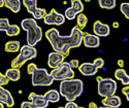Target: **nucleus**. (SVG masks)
Listing matches in <instances>:
<instances>
[{"instance_id": "1", "label": "nucleus", "mask_w": 129, "mask_h": 108, "mask_svg": "<svg viewBox=\"0 0 129 108\" xmlns=\"http://www.w3.org/2000/svg\"><path fill=\"white\" fill-rule=\"evenodd\" d=\"M84 32L78 27H73L71 33L68 36H61L57 29L52 28L46 32V37L50 41L55 51L63 53L65 57H68L69 49L71 47H79L82 44Z\"/></svg>"}, {"instance_id": "2", "label": "nucleus", "mask_w": 129, "mask_h": 108, "mask_svg": "<svg viewBox=\"0 0 129 108\" xmlns=\"http://www.w3.org/2000/svg\"><path fill=\"white\" fill-rule=\"evenodd\" d=\"M84 92V84L81 79H64L60 82V96L64 97L67 101H74L78 97L82 96Z\"/></svg>"}, {"instance_id": "3", "label": "nucleus", "mask_w": 129, "mask_h": 108, "mask_svg": "<svg viewBox=\"0 0 129 108\" xmlns=\"http://www.w3.org/2000/svg\"><path fill=\"white\" fill-rule=\"evenodd\" d=\"M22 28L27 32V44L35 46L42 38V30L37 25L34 19H24L22 21Z\"/></svg>"}, {"instance_id": "4", "label": "nucleus", "mask_w": 129, "mask_h": 108, "mask_svg": "<svg viewBox=\"0 0 129 108\" xmlns=\"http://www.w3.org/2000/svg\"><path fill=\"white\" fill-rule=\"evenodd\" d=\"M37 56V50L35 49L34 46L31 45H23L20 49V53L19 56L16 57L13 61H12V67L13 68H20L22 67L25 64V62H27L28 60L34 59Z\"/></svg>"}, {"instance_id": "5", "label": "nucleus", "mask_w": 129, "mask_h": 108, "mask_svg": "<svg viewBox=\"0 0 129 108\" xmlns=\"http://www.w3.org/2000/svg\"><path fill=\"white\" fill-rule=\"evenodd\" d=\"M50 74L54 80H64L74 77V72L70 66V64L67 62H62L59 66H57L56 68H53Z\"/></svg>"}, {"instance_id": "6", "label": "nucleus", "mask_w": 129, "mask_h": 108, "mask_svg": "<svg viewBox=\"0 0 129 108\" xmlns=\"http://www.w3.org/2000/svg\"><path fill=\"white\" fill-rule=\"evenodd\" d=\"M31 76H32V85L33 86L51 85L54 82V79L51 76V74L45 68H36L33 71V73L31 74Z\"/></svg>"}, {"instance_id": "7", "label": "nucleus", "mask_w": 129, "mask_h": 108, "mask_svg": "<svg viewBox=\"0 0 129 108\" xmlns=\"http://www.w3.org/2000/svg\"><path fill=\"white\" fill-rule=\"evenodd\" d=\"M98 81V85H97V90H98V94L101 97H107V96H112L115 95L118 84L117 82L112 79V78H102L100 76H98L97 78Z\"/></svg>"}, {"instance_id": "8", "label": "nucleus", "mask_w": 129, "mask_h": 108, "mask_svg": "<svg viewBox=\"0 0 129 108\" xmlns=\"http://www.w3.org/2000/svg\"><path fill=\"white\" fill-rule=\"evenodd\" d=\"M44 22L46 25H57L60 26L64 24L65 22V17L62 16L61 14L57 13L56 9H52L49 14H47L44 18Z\"/></svg>"}, {"instance_id": "9", "label": "nucleus", "mask_w": 129, "mask_h": 108, "mask_svg": "<svg viewBox=\"0 0 129 108\" xmlns=\"http://www.w3.org/2000/svg\"><path fill=\"white\" fill-rule=\"evenodd\" d=\"M29 100L33 104V108H46L49 105V101L46 99L44 95H37L35 93H31L29 95Z\"/></svg>"}, {"instance_id": "10", "label": "nucleus", "mask_w": 129, "mask_h": 108, "mask_svg": "<svg viewBox=\"0 0 129 108\" xmlns=\"http://www.w3.org/2000/svg\"><path fill=\"white\" fill-rule=\"evenodd\" d=\"M93 31L95 35H97L98 37H106L109 36L110 33H111V29H110V26L106 25V24H103L101 23L100 21H96L94 25H93Z\"/></svg>"}, {"instance_id": "11", "label": "nucleus", "mask_w": 129, "mask_h": 108, "mask_svg": "<svg viewBox=\"0 0 129 108\" xmlns=\"http://www.w3.org/2000/svg\"><path fill=\"white\" fill-rule=\"evenodd\" d=\"M66 57L63 55V53L61 52H58V51H51L49 53V60H48V65L49 67L51 68H56L57 66H59V65L64 62V59H65Z\"/></svg>"}, {"instance_id": "12", "label": "nucleus", "mask_w": 129, "mask_h": 108, "mask_svg": "<svg viewBox=\"0 0 129 108\" xmlns=\"http://www.w3.org/2000/svg\"><path fill=\"white\" fill-rule=\"evenodd\" d=\"M82 42L85 44L86 47H91V48L98 47L100 44L99 37L97 35H93V34H89V33H84Z\"/></svg>"}, {"instance_id": "13", "label": "nucleus", "mask_w": 129, "mask_h": 108, "mask_svg": "<svg viewBox=\"0 0 129 108\" xmlns=\"http://www.w3.org/2000/svg\"><path fill=\"white\" fill-rule=\"evenodd\" d=\"M79 70L83 75L86 76H90V75H94L97 73L98 69L93 63H83L82 65H79Z\"/></svg>"}, {"instance_id": "14", "label": "nucleus", "mask_w": 129, "mask_h": 108, "mask_svg": "<svg viewBox=\"0 0 129 108\" xmlns=\"http://www.w3.org/2000/svg\"><path fill=\"white\" fill-rule=\"evenodd\" d=\"M121 98L118 96L112 95V96H107L104 97V99H102V104H103V108L105 107H112V108H117L121 105Z\"/></svg>"}, {"instance_id": "15", "label": "nucleus", "mask_w": 129, "mask_h": 108, "mask_svg": "<svg viewBox=\"0 0 129 108\" xmlns=\"http://www.w3.org/2000/svg\"><path fill=\"white\" fill-rule=\"evenodd\" d=\"M0 102L4 103L8 107H13L15 105V101L12 94H10L7 90L3 89L2 85H0Z\"/></svg>"}, {"instance_id": "16", "label": "nucleus", "mask_w": 129, "mask_h": 108, "mask_svg": "<svg viewBox=\"0 0 129 108\" xmlns=\"http://www.w3.org/2000/svg\"><path fill=\"white\" fill-rule=\"evenodd\" d=\"M115 77L118 80H121L124 85H128L129 84V76H128V74L126 73V71L123 68L117 69L115 71Z\"/></svg>"}, {"instance_id": "17", "label": "nucleus", "mask_w": 129, "mask_h": 108, "mask_svg": "<svg viewBox=\"0 0 129 108\" xmlns=\"http://www.w3.org/2000/svg\"><path fill=\"white\" fill-rule=\"evenodd\" d=\"M4 5L13 13H19L21 9V0H3Z\"/></svg>"}, {"instance_id": "18", "label": "nucleus", "mask_w": 129, "mask_h": 108, "mask_svg": "<svg viewBox=\"0 0 129 108\" xmlns=\"http://www.w3.org/2000/svg\"><path fill=\"white\" fill-rule=\"evenodd\" d=\"M44 96L46 97V99L49 101V103L50 102L51 103H56V102H58L60 100V93L58 91H56V90H50Z\"/></svg>"}, {"instance_id": "19", "label": "nucleus", "mask_w": 129, "mask_h": 108, "mask_svg": "<svg viewBox=\"0 0 129 108\" xmlns=\"http://www.w3.org/2000/svg\"><path fill=\"white\" fill-rule=\"evenodd\" d=\"M5 75L9 80H13V81H18L21 77V73H20L19 68H13V67L5 72Z\"/></svg>"}, {"instance_id": "20", "label": "nucleus", "mask_w": 129, "mask_h": 108, "mask_svg": "<svg viewBox=\"0 0 129 108\" xmlns=\"http://www.w3.org/2000/svg\"><path fill=\"white\" fill-rule=\"evenodd\" d=\"M5 51L7 52H15L20 49V41L18 40H13V41H8L5 43Z\"/></svg>"}, {"instance_id": "21", "label": "nucleus", "mask_w": 129, "mask_h": 108, "mask_svg": "<svg viewBox=\"0 0 129 108\" xmlns=\"http://www.w3.org/2000/svg\"><path fill=\"white\" fill-rule=\"evenodd\" d=\"M98 4L101 8L113 9L116 6V0H98Z\"/></svg>"}, {"instance_id": "22", "label": "nucleus", "mask_w": 129, "mask_h": 108, "mask_svg": "<svg viewBox=\"0 0 129 108\" xmlns=\"http://www.w3.org/2000/svg\"><path fill=\"white\" fill-rule=\"evenodd\" d=\"M36 1H37V0H23V3L25 5V7L27 8L29 14H32L37 8Z\"/></svg>"}, {"instance_id": "23", "label": "nucleus", "mask_w": 129, "mask_h": 108, "mask_svg": "<svg viewBox=\"0 0 129 108\" xmlns=\"http://www.w3.org/2000/svg\"><path fill=\"white\" fill-rule=\"evenodd\" d=\"M71 8L77 14H81L84 10V5L81 0H71Z\"/></svg>"}, {"instance_id": "24", "label": "nucleus", "mask_w": 129, "mask_h": 108, "mask_svg": "<svg viewBox=\"0 0 129 108\" xmlns=\"http://www.w3.org/2000/svg\"><path fill=\"white\" fill-rule=\"evenodd\" d=\"M5 33L8 36H16L20 33V28L18 25H9L8 28L5 30Z\"/></svg>"}, {"instance_id": "25", "label": "nucleus", "mask_w": 129, "mask_h": 108, "mask_svg": "<svg viewBox=\"0 0 129 108\" xmlns=\"http://www.w3.org/2000/svg\"><path fill=\"white\" fill-rule=\"evenodd\" d=\"M31 15L33 16L34 20H40L45 18V16L47 15V10L45 8H36Z\"/></svg>"}, {"instance_id": "26", "label": "nucleus", "mask_w": 129, "mask_h": 108, "mask_svg": "<svg viewBox=\"0 0 129 108\" xmlns=\"http://www.w3.org/2000/svg\"><path fill=\"white\" fill-rule=\"evenodd\" d=\"M77 21H78V27L82 30L83 28H85L86 25H87V23H88V18L86 17L84 14H80V15L78 16Z\"/></svg>"}, {"instance_id": "27", "label": "nucleus", "mask_w": 129, "mask_h": 108, "mask_svg": "<svg viewBox=\"0 0 129 108\" xmlns=\"http://www.w3.org/2000/svg\"><path fill=\"white\" fill-rule=\"evenodd\" d=\"M120 9H121L122 14L126 17V19H129V3H127V2L122 3L120 6Z\"/></svg>"}, {"instance_id": "28", "label": "nucleus", "mask_w": 129, "mask_h": 108, "mask_svg": "<svg viewBox=\"0 0 129 108\" xmlns=\"http://www.w3.org/2000/svg\"><path fill=\"white\" fill-rule=\"evenodd\" d=\"M77 15H78V14L70 7V8H67V9L65 10V16H64V17H65L66 19H68V20H73L74 18L77 17Z\"/></svg>"}, {"instance_id": "29", "label": "nucleus", "mask_w": 129, "mask_h": 108, "mask_svg": "<svg viewBox=\"0 0 129 108\" xmlns=\"http://www.w3.org/2000/svg\"><path fill=\"white\" fill-rule=\"evenodd\" d=\"M9 26V22L5 18H0V31H5Z\"/></svg>"}, {"instance_id": "30", "label": "nucleus", "mask_w": 129, "mask_h": 108, "mask_svg": "<svg viewBox=\"0 0 129 108\" xmlns=\"http://www.w3.org/2000/svg\"><path fill=\"white\" fill-rule=\"evenodd\" d=\"M93 64L96 66V68L99 69V68H102V67H103L104 61H103V59H101V58H97V59H95V60H94Z\"/></svg>"}, {"instance_id": "31", "label": "nucleus", "mask_w": 129, "mask_h": 108, "mask_svg": "<svg viewBox=\"0 0 129 108\" xmlns=\"http://www.w3.org/2000/svg\"><path fill=\"white\" fill-rule=\"evenodd\" d=\"M8 81H9V79L6 77V75L0 72V85H5L8 83Z\"/></svg>"}, {"instance_id": "32", "label": "nucleus", "mask_w": 129, "mask_h": 108, "mask_svg": "<svg viewBox=\"0 0 129 108\" xmlns=\"http://www.w3.org/2000/svg\"><path fill=\"white\" fill-rule=\"evenodd\" d=\"M36 68H37V66H36L35 64H33V63L29 64L28 66H27V72H28V74H32V73H33V71H34Z\"/></svg>"}, {"instance_id": "33", "label": "nucleus", "mask_w": 129, "mask_h": 108, "mask_svg": "<svg viewBox=\"0 0 129 108\" xmlns=\"http://www.w3.org/2000/svg\"><path fill=\"white\" fill-rule=\"evenodd\" d=\"M65 107H66V108H77V107H79V106H78V104L74 103V101H67Z\"/></svg>"}, {"instance_id": "34", "label": "nucleus", "mask_w": 129, "mask_h": 108, "mask_svg": "<svg viewBox=\"0 0 129 108\" xmlns=\"http://www.w3.org/2000/svg\"><path fill=\"white\" fill-rule=\"evenodd\" d=\"M21 107H22V108H26V107H28V108H33V104L31 103V101H30V102L25 101V102H23L22 104H21Z\"/></svg>"}, {"instance_id": "35", "label": "nucleus", "mask_w": 129, "mask_h": 108, "mask_svg": "<svg viewBox=\"0 0 129 108\" xmlns=\"http://www.w3.org/2000/svg\"><path fill=\"white\" fill-rule=\"evenodd\" d=\"M69 64H70V66H71V68H78L79 67V61L78 60H71L70 62H69Z\"/></svg>"}, {"instance_id": "36", "label": "nucleus", "mask_w": 129, "mask_h": 108, "mask_svg": "<svg viewBox=\"0 0 129 108\" xmlns=\"http://www.w3.org/2000/svg\"><path fill=\"white\" fill-rule=\"evenodd\" d=\"M128 91H129L128 85H126V88H124V89L122 90V93L126 96V99H127V100H129V94H128Z\"/></svg>"}, {"instance_id": "37", "label": "nucleus", "mask_w": 129, "mask_h": 108, "mask_svg": "<svg viewBox=\"0 0 129 108\" xmlns=\"http://www.w3.org/2000/svg\"><path fill=\"white\" fill-rule=\"evenodd\" d=\"M89 107H91V108H95V107H97V106H96V104H95V103L91 102V103L89 104Z\"/></svg>"}, {"instance_id": "38", "label": "nucleus", "mask_w": 129, "mask_h": 108, "mask_svg": "<svg viewBox=\"0 0 129 108\" xmlns=\"http://www.w3.org/2000/svg\"><path fill=\"white\" fill-rule=\"evenodd\" d=\"M113 26H114V28H118V27H119V23H118V22H114Z\"/></svg>"}, {"instance_id": "39", "label": "nucleus", "mask_w": 129, "mask_h": 108, "mask_svg": "<svg viewBox=\"0 0 129 108\" xmlns=\"http://www.w3.org/2000/svg\"><path fill=\"white\" fill-rule=\"evenodd\" d=\"M118 65H119V66L122 68L123 67V61L122 60H119V61H118Z\"/></svg>"}, {"instance_id": "40", "label": "nucleus", "mask_w": 129, "mask_h": 108, "mask_svg": "<svg viewBox=\"0 0 129 108\" xmlns=\"http://www.w3.org/2000/svg\"><path fill=\"white\" fill-rule=\"evenodd\" d=\"M4 5V1L3 0H0V7H2Z\"/></svg>"}, {"instance_id": "41", "label": "nucleus", "mask_w": 129, "mask_h": 108, "mask_svg": "<svg viewBox=\"0 0 129 108\" xmlns=\"http://www.w3.org/2000/svg\"><path fill=\"white\" fill-rule=\"evenodd\" d=\"M3 107H4V103L0 102V108H3Z\"/></svg>"}, {"instance_id": "42", "label": "nucleus", "mask_w": 129, "mask_h": 108, "mask_svg": "<svg viewBox=\"0 0 129 108\" xmlns=\"http://www.w3.org/2000/svg\"><path fill=\"white\" fill-rule=\"evenodd\" d=\"M85 1H86V2H89V1H91V0H85Z\"/></svg>"}]
</instances>
